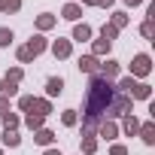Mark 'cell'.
I'll return each mask as SVG.
<instances>
[{
  "label": "cell",
  "instance_id": "6da1fadb",
  "mask_svg": "<svg viewBox=\"0 0 155 155\" xmlns=\"http://www.w3.org/2000/svg\"><path fill=\"white\" fill-rule=\"evenodd\" d=\"M116 88L113 82H104L101 76H88V88H85V101H82V119H104V110L110 107Z\"/></svg>",
  "mask_w": 155,
  "mask_h": 155
},
{
  "label": "cell",
  "instance_id": "7a4b0ae2",
  "mask_svg": "<svg viewBox=\"0 0 155 155\" xmlns=\"http://www.w3.org/2000/svg\"><path fill=\"white\" fill-rule=\"evenodd\" d=\"M128 113H134V101L128 97V94H113V101H110V107L104 110V119H122V116H128Z\"/></svg>",
  "mask_w": 155,
  "mask_h": 155
},
{
  "label": "cell",
  "instance_id": "3957f363",
  "mask_svg": "<svg viewBox=\"0 0 155 155\" xmlns=\"http://www.w3.org/2000/svg\"><path fill=\"white\" fill-rule=\"evenodd\" d=\"M149 73H152V55H149V52L134 55V58H131V76H134L137 82H146Z\"/></svg>",
  "mask_w": 155,
  "mask_h": 155
},
{
  "label": "cell",
  "instance_id": "277c9868",
  "mask_svg": "<svg viewBox=\"0 0 155 155\" xmlns=\"http://www.w3.org/2000/svg\"><path fill=\"white\" fill-rule=\"evenodd\" d=\"M97 76L104 82H116L119 76H122V61H116V58H107V61H101V67H97Z\"/></svg>",
  "mask_w": 155,
  "mask_h": 155
},
{
  "label": "cell",
  "instance_id": "5b68a950",
  "mask_svg": "<svg viewBox=\"0 0 155 155\" xmlns=\"http://www.w3.org/2000/svg\"><path fill=\"white\" fill-rule=\"evenodd\" d=\"M49 52H52L58 61H67V58L73 55V43H70L67 37H58V40H52V43H49Z\"/></svg>",
  "mask_w": 155,
  "mask_h": 155
},
{
  "label": "cell",
  "instance_id": "8992f818",
  "mask_svg": "<svg viewBox=\"0 0 155 155\" xmlns=\"http://www.w3.org/2000/svg\"><path fill=\"white\" fill-rule=\"evenodd\" d=\"M91 37H94V28L88 21H76L70 31V43H91Z\"/></svg>",
  "mask_w": 155,
  "mask_h": 155
},
{
  "label": "cell",
  "instance_id": "52a82bcc",
  "mask_svg": "<svg viewBox=\"0 0 155 155\" xmlns=\"http://www.w3.org/2000/svg\"><path fill=\"white\" fill-rule=\"evenodd\" d=\"M25 49L31 52V58H40L43 52H49V40H46V34H31V40L25 43Z\"/></svg>",
  "mask_w": 155,
  "mask_h": 155
},
{
  "label": "cell",
  "instance_id": "ba28073f",
  "mask_svg": "<svg viewBox=\"0 0 155 155\" xmlns=\"http://www.w3.org/2000/svg\"><path fill=\"white\" fill-rule=\"evenodd\" d=\"M94 137H104L107 143H116V137H119V122H113V119H101Z\"/></svg>",
  "mask_w": 155,
  "mask_h": 155
},
{
  "label": "cell",
  "instance_id": "9c48e42d",
  "mask_svg": "<svg viewBox=\"0 0 155 155\" xmlns=\"http://www.w3.org/2000/svg\"><path fill=\"white\" fill-rule=\"evenodd\" d=\"M55 25H58V15H52V12H40V15L34 18V28H37V34H49Z\"/></svg>",
  "mask_w": 155,
  "mask_h": 155
},
{
  "label": "cell",
  "instance_id": "30bf717a",
  "mask_svg": "<svg viewBox=\"0 0 155 155\" xmlns=\"http://www.w3.org/2000/svg\"><path fill=\"white\" fill-rule=\"evenodd\" d=\"M137 131H140V119H137L134 113L122 116V125H119V134H125V137H137Z\"/></svg>",
  "mask_w": 155,
  "mask_h": 155
},
{
  "label": "cell",
  "instance_id": "8fae6325",
  "mask_svg": "<svg viewBox=\"0 0 155 155\" xmlns=\"http://www.w3.org/2000/svg\"><path fill=\"white\" fill-rule=\"evenodd\" d=\"M76 67H79V73H85V76H94V73H97V67H101V61H97L94 55H79Z\"/></svg>",
  "mask_w": 155,
  "mask_h": 155
},
{
  "label": "cell",
  "instance_id": "7c38bea8",
  "mask_svg": "<svg viewBox=\"0 0 155 155\" xmlns=\"http://www.w3.org/2000/svg\"><path fill=\"white\" fill-rule=\"evenodd\" d=\"M61 18H64V21H73V25H76V21L82 18V6L76 3V0H67V3H64V9H61Z\"/></svg>",
  "mask_w": 155,
  "mask_h": 155
},
{
  "label": "cell",
  "instance_id": "4fadbf2b",
  "mask_svg": "<svg viewBox=\"0 0 155 155\" xmlns=\"http://www.w3.org/2000/svg\"><path fill=\"white\" fill-rule=\"evenodd\" d=\"M64 94V76H49L46 79V97H61Z\"/></svg>",
  "mask_w": 155,
  "mask_h": 155
},
{
  "label": "cell",
  "instance_id": "5bb4252c",
  "mask_svg": "<svg viewBox=\"0 0 155 155\" xmlns=\"http://www.w3.org/2000/svg\"><path fill=\"white\" fill-rule=\"evenodd\" d=\"M110 25H113V28H116V31L122 34V31H125V28L131 25V15H128L125 9H113V12H110Z\"/></svg>",
  "mask_w": 155,
  "mask_h": 155
},
{
  "label": "cell",
  "instance_id": "9a60e30c",
  "mask_svg": "<svg viewBox=\"0 0 155 155\" xmlns=\"http://www.w3.org/2000/svg\"><path fill=\"white\" fill-rule=\"evenodd\" d=\"M21 125H25L28 131H40V128H46V116H40V113H25V116H21Z\"/></svg>",
  "mask_w": 155,
  "mask_h": 155
},
{
  "label": "cell",
  "instance_id": "2e32d148",
  "mask_svg": "<svg viewBox=\"0 0 155 155\" xmlns=\"http://www.w3.org/2000/svg\"><path fill=\"white\" fill-rule=\"evenodd\" d=\"M34 143L43 146V149L55 146V131H52V128H40V131H34Z\"/></svg>",
  "mask_w": 155,
  "mask_h": 155
},
{
  "label": "cell",
  "instance_id": "e0dca14e",
  "mask_svg": "<svg viewBox=\"0 0 155 155\" xmlns=\"http://www.w3.org/2000/svg\"><path fill=\"white\" fill-rule=\"evenodd\" d=\"M110 49H113V43H107V40L97 37V40H91V52H88V55H94V58L101 61V58H110Z\"/></svg>",
  "mask_w": 155,
  "mask_h": 155
},
{
  "label": "cell",
  "instance_id": "ac0fdd59",
  "mask_svg": "<svg viewBox=\"0 0 155 155\" xmlns=\"http://www.w3.org/2000/svg\"><path fill=\"white\" fill-rule=\"evenodd\" d=\"M137 137L146 143V146H155V122H140V131Z\"/></svg>",
  "mask_w": 155,
  "mask_h": 155
},
{
  "label": "cell",
  "instance_id": "d6986e66",
  "mask_svg": "<svg viewBox=\"0 0 155 155\" xmlns=\"http://www.w3.org/2000/svg\"><path fill=\"white\" fill-rule=\"evenodd\" d=\"M128 97H131V101H152V85H149V82H137Z\"/></svg>",
  "mask_w": 155,
  "mask_h": 155
},
{
  "label": "cell",
  "instance_id": "ffe728a7",
  "mask_svg": "<svg viewBox=\"0 0 155 155\" xmlns=\"http://www.w3.org/2000/svg\"><path fill=\"white\" fill-rule=\"evenodd\" d=\"M134 85H137L134 76H119V79L113 82V88H116L119 94H131V91H134Z\"/></svg>",
  "mask_w": 155,
  "mask_h": 155
},
{
  "label": "cell",
  "instance_id": "44dd1931",
  "mask_svg": "<svg viewBox=\"0 0 155 155\" xmlns=\"http://www.w3.org/2000/svg\"><path fill=\"white\" fill-rule=\"evenodd\" d=\"M0 122H3V131H18V128H21V116L12 113V110L0 116Z\"/></svg>",
  "mask_w": 155,
  "mask_h": 155
},
{
  "label": "cell",
  "instance_id": "7402d4cb",
  "mask_svg": "<svg viewBox=\"0 0 155 155\" xmlns=\"http://www.w3.org/2000/svg\"><path fill=\"white\" fill-rule=\"evenodd\" d=\"M31 113H40V116H46V119H49V116L55 113V107H52V101H49V97H34V110H31Z\"/></svg>",
  "mask_w": 155,
  "mask_h": 155
},
{
  "label": "cell",
  "instance_id": "603a6c76",
  "mask_svg": "<svg viewBox=\"0 0 155 155\" xmlns=\"http://www.w3.org/2000/svg\"><path fill=\"white\" fill-rule=\"evenodd\" d=\"M97 149H101L97 137H79V152H82V155H94Z\"/></svg>",
  "mask_w": 155,
  "mask_h": 155
},
{
  "label": "cell",
  "instance_id": "cb8c5ba5",
  "mask_svg": "<svg viewBox=\"0 0 155 155\" xmlns=\"http://www.w3.org/2000/svg\"><path fill=\"white\" fill-rule=\"evenodd\" d=\"M0 140H3V149H18V146H21L18 131H3V134H0Z\"/></svg>",
  "mask_w": 155,
  "mask_h": 155
},
{
  "label": "cell",
  "instance_id": "d4e9b609",
  "mask_svg": "<svg viewBox=\"0 0 155 155\" xmlns=\"http://www.w3.org/2000/svg\"><path fill=\"white\" fill-rule=\"evenodd\" d=\"M61 125L64 128H76L79 125V110H64L61 113Z\"/></svg>",
  "mask_w": 155,
  "mask_h": 155
},
{
  "label": "cell",
  "instance_id": "484cf974",
  "mask_svg": "<svg viewBox=\"0 0 155 155\" xmlns=\"http://www.w3.org/2000/svg\"><path fill=\"white\" fill-rule=\"evenodd\" d=\"M3 79H9V82H15V85H21V79H25V67L21 64H15V67H9L6 70V76Z\"/></svg>",
  "mask_w": 155,
  "mask_h": 155
},
{
  "label": "cell",
  "instance_id": "4316f807",
  "mask_svg": "<svg viewBox=\"0 0 155 155\" xmlns=\"http://www.w3.org/2000/svg\"><path fill=\"white\" fill-rule=\"evenodd\" d=\"M0 94H3V97H18V85L15 82H9V79H0Z\"/></svg>",
  "mask_w": 155,
  "mask_h": 155
},
{
  "label": "cell",
  "instance_id": "83f0119b",
  "mask_svg": "<svg viewBox=\"0 0 155 155\" xmlns=\"http://www.w3.org/2000/svg\"><path fill=\"white\" fill-rule=\"evenodd\" d=\"M21 9V0H0V12L3 15H15Z\"/></svg>",
  "mask_w": 155,
  "mask_h": 155
},
{
  "label": "cell",
  "instance_id": "f1b7e54d",
  "mask_svg": "<svg viewBox=\"0 0 155 155\" xmlns=\"http://www.w3.org/2000/svg\"><path fill=\"white\" fill-rule=\"evenodd\" d=\"M15 43V34H12V28H0V49H9Z\"/></svg>",
  "mask_w": 155,
  "mask_h": 155
},
{
  "label": "cell",
  "instance_id": "f546056e",
  "mask_svg": "<svg viewBox=\"0 0 155 155\" xmlns=\"http://www.w3.org/2000/svg\"><path fill=\"white\" fill-rule=\"evenodd\" d=\"M101 40H107V43H116V40H119V31H116V28L107 21V25L101 28Z\"/></svg>",
  "mask_w": 155,
  "mask_h": 155
},
{
  "label": "cell",
  "instance_id": "4dcf8cb0",
  "mask_svg": "<svg viewBox=\"0 0 155 155\" xmlns=\"http://www.w3.org/2000/svg\"><path fill=\"white\" fill-rule=\"evenodd\" d=\"M15 61L18 64H34V58H31V52L25 46H15Z\"/></svg>",
  "mask_w": 155,
  "mask_h": 155
},
{
  "label": "cell",
  "instance_id": "1f68e13d",
  "mask_svg": "<svg viewBox=\"0 0 155 155\" xmlns=\"http://www.w3.org/2000/svg\"><path fill=\"white\" fill-rule=\"evenodd\" d=\"M34 110V94H21L18 97V113H31Z\"/></svg>",
  "mask_w": 155,
  "mask_h": 155
},
{
  "label": "cell",
  "instance_id": "d6a6232c",
  "mask_svg": "<svg viewBox=\"0 0 155 155\" xmlns=\"http://www.w3.org/2000/svg\"><path fill=\"white\" fill-rule=\"evenodd\" d=\"M107 152H110V155H131V149H128L125 143H119V140H116V143H110V149H107Z\"/></svg>",
  "mask_w": 155,
  "mask_h": 155
},
{
  "label": "cell",
  "instance_id": "836d02e7",
  "mask_svg": "<svg viewBox=\"0 0 155 155\" xmlns=\"http://www.w3.org/2000/svg\"><path fill=\"white\" fill-rule=\"evenodd\" d=\"M152 34H155V28H152V21H149V18H143V21H140V37H146V40H152Z\"/></svg>",
  "mask_w": 155,
  "mask_h": 155
},
{
  "label": "cell",
  "instance_id": "e575fe53",
  "mask_svg": "<svg viewBox=\"0 0 155 155\" xmlns=\"http://www.w3.org/2000/svg\"><path fill=\"white\" fill-rule=\"evenodd\" d=\"M122 3H125V9H137V6L146 3V0H122Z\"/></svg>",
  "mask_w": 155,
  "mask_h": 155
},
{
  "label": "cell",
  "instance_id": "d590c367",
  "mask_svg": "<svg viewBox=\"0 0 155 155\" xmlns=\"http://www.w3.org/2000/svg\"><path fill=\"white\" fill-rule=\"evenodd\" d=\"M94 6H101V9H113L116 0H94Z\"/></svg>",
  "mask_w": 155,
  "mask_h": 155
},
{
  "label": "cell",
  "instance_id": "8d00e7d4",
  "mask_svg": "<svg viewBox=\"0 0 155 155\" xmlns=\"http://www.w3.org/2000/svg\"><path fill=\"white\" fill-rule=\"evenodd\" d=\"M12 107H9V97H3V94H0V116H3V113H9Z\"/></svg>",
  "mask_w": 155,
  "mask_h": 155
},
{
  "label": "cell",
  "instance_id": "74e56055",
  "mask_svg": "<svg viewBox=\"0 0 155 155\" xmlns=\"http://www.w3.org/2000/svg\"><path fill=\"white\" fill-rule=\"evenodd\" d=\"M43 155H64V152H61V149H55V146H49V149H46Z\"/></svg>",
  "mask_w": 155,
  "mask_h": 155
},
{
  "label": "cell",
  "instance_id": "f35d334b",
  "mask_svg": "<svg viewBox=\"0 0 155 155\" xmlns=\"http://www.w3.org/2000/svg\"><path fill=\"white\" fill-rule=\"evenodd\" d=\"M79 6H94V0H79Z\"/></svg>",
  "mask_w": 155,
  "mask_h": 155
},
{
  "label": "cell",
  "instance_id": "ab89813d",
  "mask_svg": "<svg viewBox=\"0 0 155 155\" xmlns=\"http://www.w3.org/2000/svg\"><path fill=\"white\" fill-rule=\"evenodd\" d=\"M0 155H3V146H0Z\"/></svg>",
  "mask_w": 155,
  "mask_h": 155
}]
</instances>
